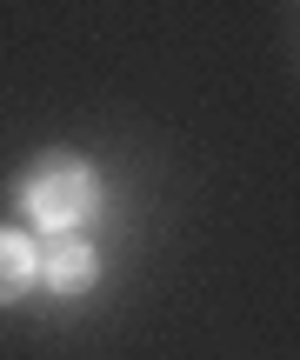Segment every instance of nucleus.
I'll use <instances>...</instances> for the list:
<instances>
[{
  "label": "nucleus",
  "instance_id": "obj_3",
  "mask_svg": "<svg viewBox=\"0 0 300 360\" xmlns=\"http://www.w3.org/2000/svg\"><path fill=\"white\" fill-rule=\"evenodd\" d=\"M34 281H40V240L27 227H0V307H13Z\"/></svg>",
  "mask_w": 300,
  "mask_h": 360
},
{
  "label": "nucleus",
  "instance_id": "obj_1",
  "mask_svg": "<svg viewBox=\"0 0 300 360\" xmlns=\"http://www.w3.org/2000/svg\"><path fill=\"white\" fill-rule=\"evenodd\" d=\"M13 207H20L34 227H47V233H74V227H87L93 207H100V174L80 154L53 147V154H40L34 167L13 180Z\"/></svg>",
  "mask_w": 300,
  "mask_h": 360
},
{
  "label": "nucleus",
  "instance_id": "obj_2",
  "mask_svg": "<svg viewBox=\"0 0 300 360\" xmlns=\"http://www.w3.org/2000/svg\"><path fill=\"white\" fill-rule=\"evenodd\" d=\"M93 281H100V254H93L80 233H53V240L40 247V287H47V294L80 300Z\"/></svg>",
  "mask_w": 300,
  "mask_h": 360
}]
</instances>
